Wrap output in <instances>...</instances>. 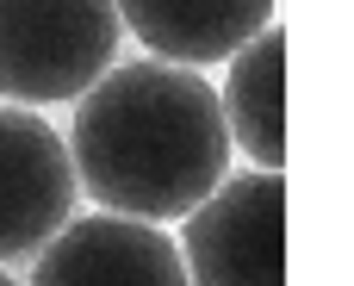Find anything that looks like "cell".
<instances>
[{
	"mask_svg": "<svg viewBox=\"0 0 354 286\" xmlns=\"http://www.w3.org/2000/svg\"><path fill=\"white\" fill-rule=\"evenodd\" d=\"M68 168L93 206L143 224L187 218L230 168L218 93L180 62H124L75 93Z\"/></svg>",
	"mask_w": 354,
	"mask_h": 286,
	"instance_id": "obj_1",
	"label": "cell"
},
{
	"mask_svg": "<svg viewBox=\"0 0 354 286\" xmlns=\"http://www.w3.org/2000/svg\"><path fill=\"white\" fill-rule=\"evenodd\" d=\"M112 0H0V100H75L112 69Z\"/></svg>",
	"mask_w": 354,
	"mask_h": 286,
	"instance_id": "obj_2",
	"label": "cell"
},
{
	"mask_svg": "<svg viewBox=\"0 0 354 286\" xmlns=\"http://www.w3.org/2000/svg\"><path fill=\"white\" fill-rule=\"evenodd\" d=\"M193 286H286V181L280 168L224 175L174 243Z\"/></svg>",
	"mask_w": 354,
	"mask_h": 286,
	"instance_id": "obj_3",
	"label": "cell"
},
{
	"mask_svg": "<svg viewBox=\"0 0 354 286\" xmlns=\"http://www.w3.org/2000/svg\"><path fill=\"white\" fill-rule=\"evenodd\" d=\"M75 218L68 143L31 106H0V268L37 256Z\"/></svg>",
	"mask_w": 354,
	"mask_h": 286,
	"instance_id": "obj_4",
	"label": "cell"
},
{
	"mask_svg": "<svg viewBox=\"0 0 354 286\" xmlns=\"http://www.w3.org/2000/svg\"><path fill=\"white\" fill-rule=\"evenodd\" d=\"M31 286H193V280H187L180 249L162 237V224L87 212V218H68L37 249Z\"/></svg>",
	"mask_w": 354,
	"mask_h": 286,
	"instance_id": "obj_5",
	"label": "cell"
},
{
	"mask_svg": "<svg viewBox=\"0 0 354 286\" xmlns=\"http://www.w3.org/2000/svg\"><path fill=\"white\" fill-rule=\"evenodd\" d=\"M112 6L143 50L180 69H212L236 56L261 25H274V0H112Z\"/></svg>",
	"mask_w": 354,
	"mask_h": 286,
	"instance_id": "obj_6",
	"label": "cell"
},
{
	"mask_svg": "<svg viewBox=\"0 0 354 286\" xmlns=\"http://www.w3.org/2000/svg\"><path fill=\"white\" fill-rule=\"evenodd\" d=\"M224 131L230 143H243V156H255L261 168H286V31L261 25L236 56H224Z\"/></svg>",
	"mask_w": 354,
	"mask_h": 286,
	"instance_id": "obj_7",
	"label": "cell"
},
{
	"mask_svg": "<svg viewBox=\"0 0 354 286\" xmlns=\"http://www.w3.org/2000/svg\"><path fill=\"white\" fill-rule=\"evenodd\" d=\"M0 286H19V280H12V274H6V268H0Z\"/></svg>",
	"mask_w": 354,
	"mask_h": 286,
	"instance_id": "obj_8",
	"label": "cell"
}]
</instances>
